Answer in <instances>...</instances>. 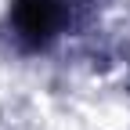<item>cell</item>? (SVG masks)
I'll use <instances>...</instances> for the list:
<instances>
[{
  "label": "cell",
  "mask_w": 130,
  "mask_h": 130,
  "mask_svg": "<svg viewBox=\"0 0 130 130\" xmlns=\"http://www.w3.org/2000/svg\"><path fill=\"white\" fill-rule=\"evenodd\" d=\"M61 18V0H14V29L29 43H43L47 36H54Z\"/></svg>",
  "instance_id": "1"
}]
</instances>
